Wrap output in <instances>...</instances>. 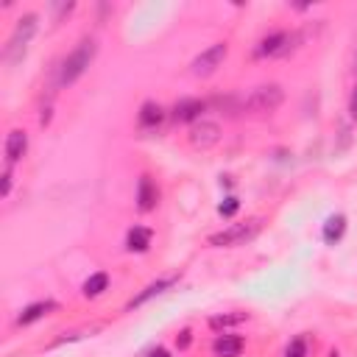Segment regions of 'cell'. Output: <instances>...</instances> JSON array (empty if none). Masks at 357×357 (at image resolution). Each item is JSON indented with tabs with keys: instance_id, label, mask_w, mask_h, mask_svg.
Returning <instances> with one entry per match:
<instances>
[{
	"instance_id": "1",
	"label": "cell",
	"mask_w": 357,
	"mask_h": 357,
	"mask_svg": "<svg viewBox=\"0 0 357 357\" xmlns=\"http://www.w3.org/2000/svg\"><path fill=\"white\" fill-rule=\"evenodd\" d=\"M95 39H81V45L78 48L62 62V70H59V81L67 87V84H73V81H78L84 73H87V67L93 65V59H95Z\"/></svg>"
},
{
	"instance_id": "2",
	"label": "cell",
	"mask_w": 357,
	"mask_h": 357,
	"mask_svg": "<svg viewBox=\"0 0 357 357\" xmlns=\"http://www.w3.org/2000/svg\"><path fill=\"white\" fill-rule=\"evenodd\" d=\"M262 232V218H251L246 223H235V227L223 229L218 235L209 238V246L215 249H232V246H246L249 240H254Z\"/></svg>"
},
{
	"instance_id": "3",
	"label": "cell",
	"mask_w": 357,
	"mask_h": 357,
	"mask_svg": "<svg viewBox=\"0 0 357 357\" xmlns=\"http://www.w3.org/2000/svg\"><path fill=\"white\" fill-rule=\"evenodd\" d=\"M36 20H39V17L31 12V14H23V20L14 25V34H12L9 45H6V59H9L12 65H17V62L25 56L28 42H31V36L36 34Z\"/></svg>"
},
{
	"instance_id": "4",
	"label": "cell",
	"mask_w": 357,
	"mask_h": 357,
	"mask_svg": "<svg viewBox=\"0 0 357 357\" xmlns=\"http://www.w3.org/2000/svg\"><path fill=\"white\" fill-rule=\"evenodd\" d=\"M282 101H285V93H282L279 84H262L249 95L246 109L254 112V115H271L282 106Z\"/></svg>"
},
{
	"instance_id": "5",
	"label": "cell",
	"mask_w": 357,
	"mask_h": 357,
	"mask_svg": "<svg viewBox=\"0 0 357 357\" xmlns=\"http://www.w3.org/2000/svg\"><path fill=\"white\" fill-rule=\"evenodd\" d=\"M227 54H229L227 42H215L212 48H207L204 54H198V56L193 59V65H190L193 76H198V78H207V76H212V73H215V70L223 65V59H227Z\"/></svg>"
},
{
	"instance_id": "6",
	"label": "cell",
	"mask_w": 357,
	"mask_h": 357,
	"mask_svg": "<svg viewBox=\"0 0 357 357\" xmlns=\"http://www.w3.org/2000/svg\"><path fill=\"white\" fill-rule=\"evenodd\" d=\"M187 140L196 151H209L220 143V126L218 123H209V120H201V123H193Z\"/></svg>"
},
{
	"instance_id": "7",
	"label": "cell",
	"mask_w": 357,
	"mask_h": 357,
	"mask_svg": "<svg viewBox=\"0 0 357 357\" xmlns=\"http://www.w3.org/2000/svg\"><path fill=\"white\" fill-rule=\"evenodd\" d=\"M157 204H159V190L154 185V178L148 173H143L137 182V207H140V212H151V209H157Z\"/></svg>"
},
{
	"instance_id": "8",
	"label": "cell",
	"mask_w": 357,
	"mask_h": 357,
	"mask_svg": "<svg viewBox=\"0 0 357 357\" xmlns=\"http://www.w3.org/2000/svg\"><path fill=\"white\" fill-rule=\"evenodd\" d=\"M25 151H28V137H25V131H20V128L9 131V137H6V165H9V168L17 165V162L25 157Z\"/></svg>"
},
{
	"instance_id": "9",
	"label": "cell",
	"mask_w": 357,
	"mask_h": 357,
	"mask_svg": "<svg viewBox=\"0 0 357 357\" xmlns=\"http://www.w3.org/2000/svg\"><path fill=\"white\" fill-rule=\"evenodd\" d=\"M54 310H59V304L56 301H34V304H28L20 316H17V324L20 327H28V324H34V321H39V319H45V316H51Z\"/></svg>"
},
{
	"instance_id": "10",
	"label": "cell",
	"mask_w": 357,
	"mask_h": 357,
	"mask_svg": "<svg viewBox=\"0 0 357 357\" xmlns=\"http://www.w3.org/2000/svg\"><path fill=\"white\" fill-rule=\"evenodd\" d=\"M204 109H207L204 101H198V98H185V101H178V104L173 106V120H176V123H193V120L201 117Z\"/></svg>"
},
{
	"instance_id": "11",
	"label": "cell",
	"mask_w": 357,
	"mask_h": 357,
	"mask_svg": "<svg viewBox=\"0 0 357 357\" xmlns=\"http://www.w3.org/2000/svg\"><path fill=\"white\" fill-rule=\"evenodd\" d=\"M178 282V277H162V279H157V282H151L140 296H134L131 301H128V310H134V307H140V304H146V301H151L154 296H159V293H165V290H170L173 285Z\"/></svg>"
},
{
	"instance_id": "12",
	"label": "cell",
	"mask_w": 357,
	"mask_h": 357,
	"mask_svg": "<svg viewBox=\"0 0 357 357\" xmlns=\"http://www.w3.org/2000/svg\"><path fill=\"white\" fill-rule=\"evenodd\" d=\"M285 42H288V34H285V31L268 34V36H262V39H260V45H257L254 56H260V59H265V56H279V54H282V48H285Z\"/></svg>"
},
{
	"instance_id": "13",
	"label": "cell",
	"mask_w": 357,
	"mask_h": 357,
	"mask_svg": "<svg viewBox=\"0 0 357 357\" xmlns=\"http://www.w3.org/2000/svg\"><path fill=\"white\" fill-rule=\"evenodd\" d=\"M151 240H154V232L148 227H134L126 235V249L134 251V254H143V251L151 249Z\"/></svg>"
},
{
	"instance_id": "14",
	"label": "cell",
	"mask_w": 357,
	"mask_h": 357,
	"mask_svg": "<svg viewBox=\"0 0 357 357\" xmlns=\"http://www.w3.org/2000/svg\"><path fill=\"white\" fill-rule=\"evenodd\" d=\"M240 352H243V338L238 335H218L212 343L215 357H240Z\"/></svg>"
},
{
	"instance_id": "15",
	"label": "cell",
	"mask_w": 357,
	"mask_h": 357,
	"mask_svg": "<svg viewBox=\"0 0 357 357\" xmlns=\"http://www.w3.org/2000/svg\"><path fill=\"white\" fill-rule=\"evenodd\" d=\"M343 235H346V215H341V212L330 215L327 223H324V243L335 246V243L343 240Z\"/></svg>"
},
{
	"instance_id": "16",
	"label": "cell",
	"mask_w": 357,
	"mask_h": 357,
	"mask_svg": "<svg viewBox=\"0 0 357 357\" xmlns=\"http://www.w3.org/2000/svg\"><path fill=\"white\" fill-rule=\"evenodd\" d=\"M137 120H140L143 128H157V126H162V120H165V109H162L159 104H154V101H146V104L140 106Z\"/></svg>"
},
{
	"instance_id": "17",
	"label": "cell",
	"mask_w": 357,
	"mask_h": 357,
	"mask_svg": "<svg viewBox=\"0 0 357 357\" xmlns=\"http://www.w3.org/2000/svg\"><path fill=\"white\" fill-rule=\"evenodd\" d=\"M243 321H249V312L235 310V312H220V316H212V319H209V327H212V330H229V327H238V324H243Z\"/></svg>"
},
{
	"instance_id": "18",
	"label": "cell",
	"mask_w": 357,
	"mask_h": 357,
	"mask_svg": "<svg viewBox=\"0 0 357 357\" xmlns=\"http://www.w3.org/2000/svg\"><path fill=\"white\" fill-rule=\"evenodd\" d=\"M109 288V274H93V277H89L87 282H84V288H81V293L87 296V299H95V296H101L104 290Z\"/></svg>"
},
{
	"instance_id": "19",
	"label": "cell",
	"mask_w": 357,
	"mask_h": 357,
	"mask_svg": "<svg viewBox=\"0 0 357 357\" xmlns=\"http://www.w3.org/2000/svg\"><path fill=\"white\" fill-rule=\"evenodd\" d=\"M238 209H240V201H238L235 196H227V198H223V204L218 207V215H220V218H235Z\"/></svg>"
},
{
	"instance_id": "20",
	"label": "cell",
	"mask_w": 357,
	"mask_h": 357,
	"mask_svg": "<svg viewBox=\"0 0 357 357\" xmlns=\"http://www.w3.org/2000/svg\"><path fill=\"white\" fill-rule=\"evenodd\" d=\"M285 357H307V341L304 338H293L285 349Z\"/></svg>"
},
{
	"instance_id": "21",
	"label": "cell",
	"mask_w": 357,
	"mask_h": 357,
	"mask_svg": "<svg viewBox=\"0 0 357 357\" xmlns=\"http://www.w3.org/2000/svg\"><path fill=\"white\" fill-rule=\"evenodd\" d=\"M9 190H12V168L6 165V170H3V187H0V196H9Z\"/></svg>"
},
{
	"instance_id": "22",
	"label": "cell",
	"mask_w": 357,
	"mask_h": 357,
	"mask_svg": "<svg viewBox=\"0 0 357 357\" xmlns=\"http://www.w3.org/2000/svg\"><path fill=\"white\" fill-rule=\"evenodd\" d=\"M190 341H193V335H190V330H182V332H178V338H176V343H178V349H187V346H190Z\"/></svg>"
},
{
	"instance_id": "23",
	"label": "cell",
	"mask_w": 357,
	"mask_h": 357,
	"mask_svg": "<svg viewBox=\"0 0 357 357\" xmlns=\"http://www.w3.org/2000/svg\"><path fill=\"white\" fill-rule=\"evenodd\" d=\"M146 357H170V352H168L165 346H154V349H148Z\"/></svg>"
},
{
	"instance_id": "24",
	"label": "cell",
	"mask_w": 357,
	"mask_h": 357,
	"mask_svg": "<svg viewBox=\"0 0 357 357\" xmlns=\"http://www.w3.org/2000/svg\"><path fill=\"white\" fill-rule=\"evenodd\" d=\"M349 112H352V117L357 120V87H354V93H352V98H349Z\"/></svg>"
},
{
	"instance_id": "25",
	"label": "cell",
	"mask_w": 357,
	"mask_h": 357,
	"mask_svg": "<svg viewBox=\"0 0 357 357\" xmlns=\"http://www.w3.org/2000/svg\"><path fill=\"white\" fill-rule=\"evenodd\" d=\"M354 73H357V56H354Z\"/></svg>"
}]
</instances>
